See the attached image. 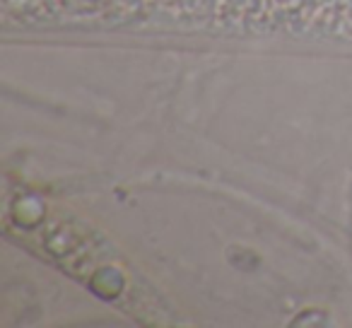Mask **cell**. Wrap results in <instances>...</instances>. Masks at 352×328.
<instances>
[{
    "label": "cell",
    "mask_w": 352,
    "mask_h": 328,
    "mask_svg": "<svg viewBox=\"0 0 352 328\" xmlns=\"http://www.w3.org/2000/svg\"><path fill=\"white\" fill-rule=\"evenodd\" d=\"M174 22L193 32L352 39V0H174Z\"/></svg>",
    "instance_id": "cell-1"
}]
</instances>
